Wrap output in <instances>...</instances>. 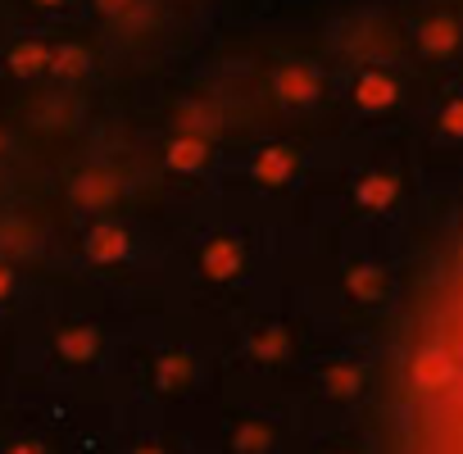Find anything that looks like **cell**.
I'll return each mask as SVG.
<instances>
[{
  "label": "cell",
  "mask_w": 463,
  "mask_h": 454,
  "mask_svg": "<svg viewBox=\"0 0 463 454\" xmlns=\"http://www.w3.org/2000/svg\"><path fill=\"white\" fill-rule=\"evenodd\" d=\"M413 454H463V291L445 305L431 341L413 355Z\"/></svg>",
  "instance_id": "obj_1"
},
{
  "label": "cell",
  "mask_w": 463,
  "mask_h": 454,
  "mask_svg": "<svg viewBox=\"0 0 463 454\" xmlns=\"http://www.w3.org/2000/svg\"><path fill=\"white\" fill-rule=\"evenodd\" d=\"M51 42L37 37V33H24V37H10L5 46H0V69H5V78L14 82H42L51 78Z\"/></svg>",
  "instance_id": "obj_2"
},
{
  "label": "cell",
  "mask_w": 463,
  "mask_h": 454,
  "mask_svg": "<svg viewBox=\"0 0 463 454\" xmlns=\"http://www.w3.org/2000/svg\"><path fill=\"white\" fill-rule=\"evenodd\" d=\"M87 251H91L96 260H109V255L123 251V232H118V227H96L91 241H87Z\"/></svg>",
  "instance_id": "obj_3"
},
{
  "label": "cell",
  "mask_w": 463,
  "mask_h": 454,
  "mask_svg": "<svg viewBox=\"0 0 463 454\" xmlns=\"http://www.w3.org/2000/svg\"><path fill=\"white\" fill-rule=\"evenodd\" d=\"M287 91H291V96H305V91H309V78H305V73H282V96H287Z\"/></svg>",
  "instance_id": "obj_4"
},
{
  "label": "cell",
  "mask_w": 463,
  "mask_h": 454,
  "mask_svg": "<svg viewBox=\"0 0 463 454\" xmlns=\"http://www.w3.org/2000/svg\"><path fill=\"white\" fill-rule=\"evenodd\" d=\"M10 291H14V269H10L5 260H0V300H5Z\"/></svg>",
  "instance_id": "obj_5"
},
{
  "label": "cell",
  "mask_w": 463,
  "mask_h": 454,
  "mask_svg": "<svg viewBox=\"0 0 463 454\" xmlns=\"http://www.w3.org/2000/svg\"><path fill=\"white\" fill-rule=\"evenodd\" d=\"M64 5H69V0H28V10H42V14H55Z\"/></svg>",
  "instance_id": "obj_6"
},
{
  "label": "cell",
  "mask_w": 463,
  "mask_h": 454,
  "mask_svg": "<svg viewBox=\"0 0 463 454\" xmlns=\"http://www.w3.org/2000/svg\"><path fill=\"white\" fill-rule=\"evenodd\" d=\"M91 5H96L100 14H123V10H128V0H91Z\"/></svg>",
  "instance_id": "obj_7"
},
{
  "label": "cell",
  "mask_w": 463,
  "mask_h": 454,
  "mask_svg": "<svg viewBox=\"0 0 463 454\" xmlns=\"http://www.w3.org/2000/svg\"><path fill=\"white\" fill-rule=\"evenodd\" d=\"M173 164H195V146H173Z\"/></svg>",
  "instance_id": "obj_8"
},
{
  "label": "cell",
  "mask_w": 463,
  "mask_h": 454,
  "mask_svg": "<svg viewBox=\"0 0 463 454\" xmlns=\"http://www.w3.org/2000/svg\"><path fill=\"white\" fill-rule=\"evenodd\" d=\"M449 128H463V109H449Z\"/></svg>",
  "instance_id": "obj_9"
},
{
  "label": "cell",
  "mask_w": 463,
  "mask_h": 454,
  "mask_svg": "<svg viewBox=\"0 0 463 454\" xmlns=\"http://www.w3.org/2000/svg\"><path fill=\"white\" fill-rule=\"evenodd\" d=\"M0 150H5V132H0Z\"/></svg>",
  "instance_id": "obj_10"
}]
</instances>
